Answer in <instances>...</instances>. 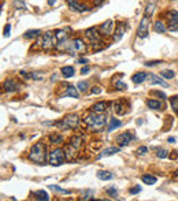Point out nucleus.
I'll list each match as a JSON object with an SVG mask.
<instances>
[{
    "mask_svg": "<svg viewBox=\"0 0 178 201\" xmlns=\"http://www.w3.org/2000/svg\"><path fill=\"white\" fill-rule=\"evenodd\" d=\"M56 48L60 51L67 52L69 55H77V54H84L85 52V43L81 39H74V40H66L62 43L56 44Z\"/></svg>",
    "mask_w": 178,
    "mask_h": 201,
    "instance_id": "nucleus-1",
    "label": "nucleus"
},
{
    "mask_svg": "<svg viewBox=\"0 0 178 201\" xmlns=\"http://www.w3.org/2000/svg\"><path fill=\"white\" fill-rule=\"evenodd\" d=\"M105 116L103 114H99V112H90L84 118V123L88 130L90 131H100L103 130L104 126H105Z\"/></svg>",
    "mask_w": 178,
    "mask_h": 201,
    "instance_id": "nucleus-2",
    "label": "nucleus"
},
{
    "mask_svg": "<svg viewBox=\"0 0 178 201\" xmlns=\"http://www.w3.org/2000/svg\"><path fill=\"white\" fill-rule=\"evenodd\" d=\"M28 159L35 163H44L47 159V151L43 142H36L35 145L30 148V152L28 155Z\"/></svg>",
    "mask_w": 178,
    "mask_h": 201,
    "instance_id": "nucleus-3",
    "label": "nucleus"
},
{
    "mask_svg": "<svg viewBox=\"0 0 178 201\" xmlns=\"http://www.w3.org/2000/svg\"><path fill=\"white\" fill-rule=\"evenodd\" d=\"M79 124V116L77 114H69L60 122H56L55 126L59 127L60 130H70V129H75Z\"/></svg>",
    "mask_w": 178,
    "mask_h": 201,
    "instance_id": "nucleus-4",
    "label": "nucleus"
},
{
    "mask_svg": "<svg viewBox=\"0 0 178 201\" xmlns=\"http://www.w3.org/2000/svg\"><path fill=\"white\" fill-rule=\"evenodd\" d=\"M48 163H50L51 166L54 167H58L60 164H63L64 160H66V153H64L63 149H59V148H56V149H54L52 152H50V155H48L47 157Z\"/></svg>",
    "mask_w": 178,
    "mask_h": 201,
    "instance_id": "nucleus-5",
    "label": "nucleus"
},
{
    "mask_svg": "<svg viewBox=\"0 0 178 201\" xmlns=\"http://www.w3.org/2000/svg\"><path fill=\"white\" fill-rule=\"evenodd\" d=\"M56 44H58V40H56L55 32H45L43 34V39H41V48H43L44 51H51V49H54Z\"/></svg>",
    "mask_w": 178,
    "mask_h": 201,
    "instance_id": "nucleus-6",
    "label": "nucleus"
},
{
    "mask_svg": "<svg viewBox=\"0 0 178 201\" xmlns=\"http://www.w3.org/2000/svg\"><path fill=\"white\" fill-rule=\"evenodd\" d=\"M85 37L89 40L92 47H94V49H97L96 45L101 43V33L97 32V28H90L88 30H85Z\"/></svg>",
    "mask_w": 178,
    "mask_h": 201,
    "instance_id": "nucleus-7",
    "label": "nucleus"
},
{
    "mask_svg": "<svg viewBox=\"0 0 178 201\" xmlns=\"http://www.w3.org/2000/svg\"><path fill=\"white\" fill-rule=\"evenodd\" d=\"M148 32H149V18L144 15L143 19L140 21V25L137 29V36L140 39H145V37H148Z\"/></svg>",
    "mask_w": 178,
    "mask_h": 201,
    "instance_id": "nucleus-8",
    "label": "nucleus"
},
{
    "mask_svg": "<svg viewBox=\"0 0 178 201\" xmlns=\"http://www.w3.org/2000/svg\"><path fill=\"white\" fill-rule=\"evenodd\" d=\"M167 29L170 32H177L178 30V11L173 10L167 14Z\"/></svg>",
    "mask_w": 178,
    "mask_h": 201,
    "instance_id": "nucleus-9",
    "label": "nucleus"
},
{
    "mask_svg": "<svg viewBox=\"0 0 178 201\" xmlns=\"http://www.w3.org/2000/svg\"><path fill=\"white\" fill-rule=\"evenodd\" d=\"M134 140V134L133 133H122V134H119V135H116V138H115V141L116 144H118L119 146H126L129 145L132 141Z\"/></svg>",
    "mask_w": 178,
    "mask_h": 201,
    "instance_id": "nucleus-10",
    "label": "nucleus"
},
{
    "mask_svg": "<svg viewBox=\"0 0 178 201\" xmlns=\"http://www.w3.org/2000/svg\"><path fill=\"white\" fill-rule=\"evenodd\" d=\"M99 32L101 33V36H105V37L114 34V21L108 19V21L103 22V24L99 26Z\"/></svg>",
    "mask_w": 178,
    "mask_h": 201,
    "instance_id": "nucleus-11",
    "label": "nucleus"
},
{
    "mask_svg": "<svg viewBox=\"0 0 178 201\" xmlns=\"http://www.w3.org/2000/svg\"><path fill=\"white\" fill-rule=\"evenodd\" d=\"M125 32H126V24H125V22H119V24L116 25L115 30H114V34H112V39H114L115 43L122 39Z\"/></svg>",
    "mask_w": 178,
    "mask_h": 201,
    "instance_id": "nucleus-12",
    "label": "nucleus"
},
{
    "mask_svg": "<svg viewBox=\"0 0 178 201\" xmlns=\"http://www.w3.org/2000/svg\"><path fill=\"white\" fill-rule=\"evenodd\" d=\"M147 79H148V83H151V85H160L163 86V88H167V82L163 81L160 77H158V75H155L152 73H149L148 75H147Z\"/></svg>",
    "mask_w": 178,
    "mask_h": 201,
    "instance_id": "nucleus-13",
    "label": "nucleus"
},
{
    "mask_svg": "<svg viewBox=\"0 0 178 201\" xmlns=\"http://www.w3.org/2000/svg\"><path fill=\"white\" fill-rule=\"evenodd\" d=\"M67 4L73 11H77V13H85V11H89L88 7L81 4V3H78L77 0H67Z\"/></svg>",
    "mask_w": 178,
    "mask_h": 201,
    "instance_id": "nucleus-14",
    "label": "nucleus"
},
{
    "mask_svg": "<svg viewBox=\"0 0 178 201\" xmlns=\"http://www.w3.org/2000/svg\"><path fill=\"white\" fill-rule=\"evenodd\" d=\"M119 152V148H116V146H110V148H105V149H103L101 152L97 155V160L99 159H103V157H107V156H112V155H115V153H118Z\"/></svg>",
    "mask_w": 178,
    "mask_h": 201,
    "instance_id": "nucleus-15",
    "label": "nucleus"
},
{
    "mask_svg": "<svg viewBox=\"0 0 178 201\" xmlns=\"http://www.w3.org/2000/svg\"><path fill=\"white\" fill-rule=\"evenodd\" d=\"M3 90L7 93L15 92V90H18V83L15 82L14 79H6V81L3 82Z\"/></svg>",
    "mask_w": 178,
    "mask_h": 201,
    "instance_id": "nucleus-16",
    "label": "nucleus"
},
{
    "mask_svg": "<svg viewBox=\"0 0 178 201\" xmlns=\"http://www.w3.org/2000/svg\"><path fill=\"white\" fill-rule=\"evenodd\" d=\"M78 88H75L73 85H67L66 86V92H64L63 96L66 97H74V98H78Z\"/></svg>",
    "mask_w": 178,
    "mask_h": 201,
    "instance_id": "nucleus-17",
    "label": "nucleus"
},
{
    "mask_svg": "<svg viewBox=\"0 0 178 201\" xmlns=\"http://www.w3.org/2000/svg\"><path fill=\"white\" fill-rule=\"evenodd\" d=\"M107 103L105 101H99V103H96V104H93L92 107H90V111H93V112H99V114H103L105 111V108H107Z\"/></svg>",
    "mask_w": 178,
    "mask_h": 201,
    "instance_id": "nucleus-18",
    "label": "nucleus"
},
{
    "mask_svg": "<svg viewBox=\"0 0 178 201\" xmlns=\"http://www.w3.org/2000/svg\"><path fill=\"white\" fill-rule=\"evenodd\" d=\"M96 177L99 178V179H101V181H110V179H112V178H114V174L110 172V171H104V170H100V171L96 172Z\"/></svg>",
    "mask_w": 178,
    "mask_h": 201,
    "instance_id": "nucleus-19",
    "label": "nucleus"
},
{
    "mask_svg": "<svg viewBox=\"0 0 178 201\" xmlns=\"http://www.w3.org/2000/svg\"><path fill=\"white\" fill-rule=\"evenodd\" d=\"M82 141H84V137L82 135H74V137H71L70 138V142L74 148H77V149H81V146H82Z\"/></svg>",
    "mask_w": 178,
    "mask_h": 201,
    "instance_id": "nucleus-20",
    "label": "nucleus"
},
{
    "mask_svg": "<svg viewBox=\"0 0 178 201\" xmlns=\"http://www.w3.org/2000/svg\"><path fill=\"white\" fill-rule=\"evenodd\" d=\"M55 36H56L58 43H62V41H66L69 39V32H67V30H56Z\"/></svg>",
    "mask_w": 178,
    "mask_h": 201,
    "instance_id": "nucleus-21",
    "label": "nucleus"
},
{
    "mask_svg": "<svg viewBox=\"0 0 178 201\" xmlns=\"http://www.w3.org/2000/svg\"><path fill=\"white\" fill-rule=\"evenodd\" d=\"M147 73H143V71H140V73H136L133 77H132V81H133L134 83H141V82H144L147 79Z\"/></svg>",
    "mask_w": 178,
    "mask_h": 201,
    "instance_id": "nucleus-22",
    "label": "nucleus"
},
{
    "mask_svg": "<svg viewBox=\"0 0 178 201\" xmlns=\"http://www.w3.org/2000/svg\"><path fill=\"white\" fill-rule=\"evenodd\" d=\"M41 36V32L39 29H33V30H29V32H26L24 37L25 39H28V40H33V39H37V37H40Z\"/></svg>",
    "mask_w": 178,
    "mask_h": 201,
    "instance_id": "nucleus-23",
    "label": "nucleus"
},
{
    "mask_svg": "<svg viewBox=\"0 0 178 201\" xmlns=\"http://www.w3.org/2000/svg\"><path fill=\"white\" fill-rule=\"evenodd\" d=\"M126 105H125L122 101H116V103L114 104V111L118 114V115H123V114H126Z\"/></svg>",
    "mask_w": 178,
    "mask_h": 201,
    "instance_id": "nucleus-24",
    "label": "nucleus"
},
{
    "mask_svg": "<svg viewBox=\"0 0 178 201\" xmlns=\"http://www.w3.org/2000/svg\"><path fill=\"white\" fill-rule=\"evenodd\" d=\"M48 140H50L51 144H54V145H58V144H60V142L63 141V137H62L60 134H58V133H52V134H50Z\"/></svg>",
    "mask_w": 178,
    "mask_h": 201,
    "instance_id": "nucleus-25",
    "label": "nucleus"
},
{
    "mask_svg": "<svg viewBox=\"0 0 178 201\" xmlns=\"http://www.w3.org/2000/svg\"><path fill=\"white\" fill-rule=\"evenodd\" d=\"M60 71H62L64 78H70V77H73L74 75V69L71 66H64V67L60 69Z\"/></svg>",
    "mask_w": 178,
    "mask_h": 201,
    "instance_id": "nucleus-26",
    "label": "nucleus"
},
{
    "mask_svg": "<svg viewBox=\"0 0 178 201\" xmlns=\"http://www.w3.org/2000/svg\"><path fill=\"white\" fill-rule=\"evenodd\" d=\"M121 120L119 119H115V118H111L110 119V124H108V130L107 131H114L115 129H118L121 126Z\"/></svg>",
    "mask_w": 178,
    "mask_h": 201,
    "instance_id": "nucleus-27",
    "label": "nucleus"
},
{
    "mask_svg": "<svg viewBox=\"0 0 178 201\" xmlns=\"http://www.w3.org/2000/svg\"><path fill=\"white\" fill-rule=\"evenodd\" d=\"M154 30H155L156 33H165V32H166V26H165V24H163L162 21H155Z\"/></svg>",
    "mask_w": 178,
    "mask_h": 201,
    "instance_id": "nucleus-28",
    "label": "nucleus"
},
{
    "mask_svg": "<svg viewBox=\"0 0 178 201\" xmlns=\"http://www.w3.org/2000/svg\"><path fill=\"white\" fill-rule=\"evenodd\" d=\"M147 105L151 109H160L162 108V103L158 100H147Z\"/></svg>",
    "mask_w": 178,
    "mask_h": 201,
    "instance_id": "nucleus-29",
    "label": "nucleus"
},
{
    "mask_svg": "<svg viewBox=\"0 0 178 201\" xmlns=\"http://www.w3.org/2000/svg\"><path fill=\"white\" fill-rule=\"evenodd\" d=\"M141 179H143L144 183H147V185H155L156 183V178L152 177V175H147V174L141 177Z\"/></svg>",
    "mask_w": 178,
    "mask_h": 201,
    "instance_id": "nucleus-30",
    "label": "nucleus"
},
{
    "mask_svg": "<svg viewBox=\"0 0 178 201\" xmlns=\"http://www.w3.org/2000/svg\"><path fill=\"white\" fill-rule=\"evenodd\" d=\"M155 8H156V6H155V3H149L148 6L145 7V17H152V14L155 13Z\"/></svg>",
    "mask_w": 178,
    "mask_h": 201,
    "instance_id": "nucleus-31",
    "label": "nucleus"
},
{
    "mask_svg": "<svg viewBox=\"0 0 178 201\" xmlns=\"http://www.w3.org/2000/svg\"><path fill=\"white\" fill-rule=\"evenodd\" d=\"M36 198L41 200V201H48L50 200V196H48L44 190H39V192H36Z\"/></svg>",
    "mask_w": 178,
    "mask_h": 201,
    "instance_id": "nucleus-32",
    "label": "nucleus"
},
{
    "mask_svg": "<svg viewBox=\"0 0 178 201\" xmlns=\"http://www.w3.org/2000/svg\"><path fill=\"white\" fill-rule=\"evenodd\" d=\"M170 104H171L173 111L178 115V96H173L171 98H170Z\"/></svg>",
    "mask_w": 178,
    "mask_h": 201,
    "instance_id": "nucleus-33",
    "label": "nucleus"
},
{
    "mask_svg": "<svg viewBox=\"0 0 178 201\" xmlns=\"http://www.w3.org/2000/svg\"><path fill=\"white\" fill-rule=\"evenodd\" d=\"M48 188L54 192H58V193H62V194H70V190H64V189L56 186V185H48Z\"/></svg>",
    "mask_w": 178,
    "mask_h": 201,
    "instance_id": "nucleus-34",
    "label": "nucleus"
},
{
    "mask_svg": "<svg viewBox=\"0 0 178 201\" xmlns=\"http://www.w3.org/2000/svg\"><path fill=\"white\" fill-rule=\"evenodd\" d=\"M77 88H78L79 92L85 93L86 90H88V82H86V81H79V82L77 83Z\"/></svg>",
    "mask_w": 178,
    "mask_h": 201,
    "instance_id": "nucleus-35",
    "label": "nucleus"
},
{
    "mask_svg": "<svg viewBox=\"0 0 178 201\" xmlns=\"http://www.w3.org/2000/svg\"><path fill=\"white\" fill-rule=\"evenodd\" d=\"M160 75L163 77L165 79H173L174 78V71L173 70H163L160 73Z\"/></svg>",
    "mask_w": 178,
    "mask_h": 201,
    "instance_id": "nucleus-36",
    "label": "nucleus"
},
{
    "mask_svg": "<svg viewBox=\"0 0 178 201\" xmlns=\"http://www.w3.org/2000/svg\"><path fill=\"white\" fill-rule=\"evenodd\" d=\"M89 198H93V190H85L84 193H82V197L81 200H89Z\"/></svg>",
    "mask_w": 178,
    "mask_h": 201,
    "instance_id": "nucleus-37",
    "label": "nucleus"
},
{
    "mask_svg": "<svg viewBox=\"0 0 178 201\" xmlns=\"http://www.w3.org/2000/svg\"><path fill=\"white\" fill-rule=\"evenodd\" d=\"M115 89L116 90H126L127 89V85L121 81H115Z\"/></svg>",
    "mask_w": 178,
    "mask_h": 201,
    "instance_id": "nucleus-38",
    "label": "nucleus"
},
{
    "mask_svg": "<svg viewBox=\"0 0 178 201\" xmlns=\"http://www.w3.org/2000/svg\"><path fill=\"white\" fill-rule=\"evenodd\" d=\"M105 192H107V193H108V196H110V197H112V198H115V197H116V193H118V192H116V189H115V188H107V189H105Z\"/></svg>",
    "mask_w": 178,
    "mask_h": 201,
    "instance_id": "nucleus-39",
    "label": "nucleus"
},
{
    "mask_svg": "<svg viewBox=\"0 0 178 201\" xmlns=\"http://www.w3.org/2000/svg\"><path fill=\"white\" fill-rule=\"evenodd\" d=\"M156 156H158L159 159H165V157H167V156H169V153H167V151H165V149H160V151H158Z\"/></svg>",
    "mask_w": 178,
    "mask_h": 201,
    "instance_id": "nucleus-40",
    "label": "nucleus"
},
{
    "mask_svg": "<svg viewBox=\"0 0 178 201\" xmlns=\"http://www.w3.org/2000/svg\"><path fill=\"white\" fill-rule=\"evenodd\" d=\"M14 6L17 7V8H21V10H25V3L21 2V0H14Z\"/></svg>",
    "mask_w": 178,
    "mask_h": 201,
    "instance_id": "nucleus-41",
    "label": "nucleus"
},
{
    "mask_svg": "<svg viewBox=\"0 0 178 201\" xmlns=\"http://www.w3.org/2000/svg\"><path fill=\"white\" fill-rule=\"evenodd\" d=\"M147 152H148V148L147 146H140L137 151H136V153L140 155V156H143V155H145Z\"/></svg>",
    "mask_w": 178,
    "mask_h": 201,
    "instance_id": "nucleus-42",
    "label": "nucleus"
},
{
    "mask_svg": "<svg viewBox=\"0 0 178 201\" xmlns=\"http://www.w3.org/2000/svg\"><path fill=\"white\" fill-rule=\"evenodd\" d=\"M10 30H11V25L7 24V25L4 26V30H3V36H4V37H8V36H10Z\"/></svg>",
    "mask_w": 178,
    "mask_h": 201,
    "instance_id": "nucleus-43",
    "label": "nucleus"
},
{
    "mask_svg": "<svg viewBox=\"0 0 178 201\" xmlns=\"http://www.w3.org/2000/svg\"><path fill=\"white\" fill-rule=\"evenodd\" d=\"M129 192H130V194H137V193H140V192H141V188H140V186L130 188V190H129Z\"/></svg>",
    "mask_w": 178,
    "mask_h": 201,
    "instance_id": "nucleus-44",
    "label": "nucleus"
},
{
    "mask_svg": "<svg viewBox=\"0 0 178 201\" xmlns=\"http://www.w3.org/2000/svg\"><path fill=\"white\" fill-rule=\"evenodd\" d=\"M159 63H162L160 60H154V62H145L144 64H145L147 67H152V66H156V64H159Z\"/></svg>",
    "mask_w": 178,
    "mask_h": 201,
    "instance_id": "nucleus-45",
    "label": "nucleus"
},
{
    "mask_svg": "<svg viewBox=\"0 0 178 201\" xmlns=\"http://www.w3.org/2000/svg\"><path fill=\"white\" fill-rule=\"evenodd\" d=\"M152 94H156V96H159L160 98H163V100H165V98H167V97H166V94H165V93L158 92V90H154V92H152Z\"/></svg>",
    "mask_w": 178,
    "mask_h": 201,
    "instance_id": "nucleus-46",
    "label": "nucleus"
},
{
    "mask_svg": "<svg viewBox=\"0 0 178 201\" xmlns=\"http://www.w3.org/2000/svg\"><path fill=\"white\" fill-rule=\"evenodd\" d=\"M89 71V66H85V67H82L81 69V74H86Z\"/></svg>",
    "mask_w": 178,
    "mask_h": 201,
    "instance_id": "nucleus-47",
    "label": "nucleus"
},
{
    "mask_svg": "<svg viewBox=\"0 0 178 201\" xmlns=\"http://www.w3.org/2000/svg\"><path fill=\"white\" fill-rule=\"evenodd\" d=\"M90 92H92V93H100V88H92V89H90Z\"/></svg>",
    "mask_w": 178,
    "mask_h": 201,
    "instance_id": "nucleus-48",
    "label": "nucleus"
},
{
    "mask_svg": "<svg viewBox=\"0 0 178 201\" xmlns=\"http://www.w3.org/2000/svg\"><path fill=\"white\" fill-rule=\"evenodd\" d=\"M104 0H93V3H94V6H100L101 3H103Z\"/></svg>",
    "mask_w": 178,
    "mask_h": 201,
    "instance_id": "nucleus-49",
    "label": "nucleus"
},
{
    "mask_svg": "<svg viewBox=\"0 0 178 201\" xmlns=\"http://www.w3.org/2000/svg\"><path fill=\"white\" fill-rule=\"evenodd\" d=\"M167 141H169L170 144H174V142H175V137H169Z\"/></svg>",
    "mask_w": 178,
    "mask_h": 201,
    "instance_id": "nucleus-50",
    "label": "nucleus"
},
{
    "mask_svg": "<svg viewBox=\"0 0 178 201\" xmlns=\"http://www.w3.org/2000/svg\"><path fill=\"white\" fill-rule=\"evenodd\" d=\"M55 3H56V0H48V4L50 6H54Z\"/></svg>",
    "mask_w": 178,
    "mask_h": 201,
    "instance_id": "nucleus-51",
    "label": "nucleus"
},
{
    "mask_svg": "<svg viewBox=\"0 0 178 201\" xmlns=\"http://www.w3.org/2000/svg\"><path fill=\"white\" fill-rule=\"evenodd\" d=\"M170 157H171V159H175V157H178V151H175V153H174V155H171V156H170Z\"/></svg>",
    "mask_w": 178,
    "mask_h": 201,
    "instance_id": "nucleus-52",
    "label": "nucleus"
},
{
    "mask_svg": "<svg viewBox=\"0 0 178 201\" xmlns=\"http://www.w3.org/2000/svg\"><path fill=\"white\" fill-rule=\"evenodd\" d=\"M86 62H88L86 59H79V60H78V63H86Z\"/></svg>",
    "mask_w": 178,
    "mask_h": 201,
    "instance_id": "nucleus-53",
    "label": "nucleus"
},
{
    "mask_svg": "<svg viewBox=\"0 0 178 201\" xmlns=\"http://www.w3.org/2000/svg\"><path fill=\"white\" fill-rule=\"evenodd\" d=\"M175 177H178V170H177V171H175Z\"/></svg>",
    "mask_w": 178,
    "mask_h": 201,
    "instance_id": "nucleus-54",
    "label": "nucleus"
}]
</instances>
